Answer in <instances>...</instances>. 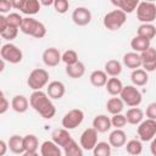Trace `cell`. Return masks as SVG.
<instances>
[{
    "mask_svg": "<svg viewBox=\"0 0 156 156\" xmlns=\"http://www.w3.org/2000/svg\"><path fill=\"white\" fill-rule=\"evenodd\" d=\"M29 104L30 107L45 119H51L56 113V107L52 104L51 99L48 96L46 91L43 90L33 91L29 96Z\"/></svg>",
    "mask_w": 156,
    "mask_h": 156,
    "instance_id": "obj_1",
    "label": "cell"
},
{
    "mask_svg": "<svg viewBox=\"0 0 156 156\" xmlns=\"http://www.w3.org/2000/svg\"><path fill=\"white\" fill-rule=\"evenodd\" d=\"M20 30L27 35H30L37 39H41L46 35V27L43 22L33 18V17H24L23 22L20 27Z\"/></svg>",
    "mask_w": 156,
    "mask_h": 156,
    "instance_id": "obj_2",
    "label": "cell"
},
{
    "mask_svg": "<svg viewBox=\"0 0 156 156\" xmlns=\"http://www.w3.org/2000/svg\"><path fill=\"white\" fill-rule=\"evenodd\" d=\"M126 22L127 15L118 9L107 12L102 18V24L108 30H118L124 26Z\"/></svg>",
    "mask_w": 156,
    "mask_h": 156,
    "instance_id": "obj_3",
    "label": "cell"
},
{
    "mask_svg": "<svg viewBox=\"0 0 156 156\" xmlns=\"http://www.w3.org/2000/svg\"><path fill=\"white\" fill-rule=\"evenodd\" d=\"M49 84V72L44 68H34L28 78H27V85L33 90H41L44 87H48Z\"/></svg>",
    "mask_w": 156,
    "mask_h": 156,
    "instance_id": "obj_4",
    "label": "cell"
},
{
    "mask_svg": "<svg viewBox=\"0 0 156 156\" xmlns=\"http://www.w3.org/2000/svg\"><path fill=\"white\" fill-rule=\"evenodd\" d=\"M135 11L141 23H152L156 20V4L152 1H140Z\"/></svg>",
    "mask_w": 156,
    "mask_h": 156,
    "instance_id": "obj_5",
    "label": "cell"
},
{
    "mask_svg": "<svg viewBox=\"0 0 156 156\" xmlns=\"http://www.w3.org/2000/svg\"><path fill=\"white\" fill-rule=\"evenodd\" d=\"M119 98L129 107H138L143 101V95L135 85H124Z\"/></svg>",
    "mask_w": 156,
    "mask_h": 156,
    "instance_id": "obj_6",
    "label": "cell"
},
{
    "mask_svg": "<svg viewBox=\"0 0 156 156\" xmlns=\"http://www.w3.org/2000/svg\"><path fill=\"white\" fill-rule=\"evenodd\" d=\"M0 56L4 61L16 65V63H20L22 61L23 52L17 45H15L12 43H6L0 49Z\"/></svg>",
    "mask_w": 156,
    "mask_h": 156,
    "instance_id": "obj_7",
    "label": "cell"
},
{
    "mask_svg": "<svg viewBox=\"0 0 156 156\" xmlns=\"http://www.w3.org/2000/svg\"><path fill=\"white\" fill-rule=\"evenodd\" d=\"M83 121H84V112L80 108H72L63 115L61 124L65 129L71 130L80 126Z\"/></svg>",
    "mask_w": 156,
    "mask_h": 156,
    "instance_id": "obj_8",
    "label": "cell"
},
{
    "mask_svg": "<svg viewBox=\"0 0 156 156\" xmlns=\"http://www.w3.org/2000/svg\"><path fill=\"white\" fill-rule=\"evenodd\" d=\"M138 136L141 141H151L156 136V121L146 118L136 128Z\"/></svg>",
    "mask_w": 156,
    "mask_h": 156,
    "instance_id": "obj_9",
    "label": "cell"
},
{
    "mask_svg": "<svg viewBox=\"0 0 156 156\" xmlns=\"http://www.w3.org/2000/svg\"><path fill=\"white\" fill-rule=\"evenodd\" d=\"M12 7L20 10L22 13L27 15V17H30L40 11L41 4L38 0H13Z\"/></svg>",
    "mask_w": 156,
    "mask_h": 156,
    "instance_id": "obj_10",
    "label": "cell"
},
{
    "mask_svg": "<svg viewBox=\"0 0 156 156\" xmlns=\"http://www.w3.org/2000/svg\"><path fill=\"white\" fill-rule=\"evenodd\" d=\"M98 132L90 127V128H87L83 130V133L80 134V139H79V144L80 146L83 147V150H87V151H93V149L98 144Z\"/></svg>",
    "mask_w": 156,
    "mask_h": 156,
    "instance_id": "obj_11",
    "label": "cell"
},
{
    "mask_svg": "<svg viewBox=\"0 0 156 156\" xmlns=\"http://www.w3.org/2000/svg\"><path fill=\"white\" fill-rule=\"evenodd\" d=\"M72 21L79 27H84L91 22V12L88 7L78 6L72 12Z\"/></svg>",
    "mask_w": 156,
    "mask_h": 156,
    "instance_id": "obj_12",
    "label": "cell"
},
{
    "mask_svg": "<svg viewBox=\"0 0 156 156\" xmlns=\"http://www.w3.org/2000/svg\"><path fill=\"white\" fill-rule=\"evenodd\" d=\"M41 58H43V62H44L45 66L56 67L62 61V54L58 51V49L51 46V48H48L43 51Z\"/></svg>",
    "mask_w": 156,
    "mask_h": 156,
    "instance_id": "obj_13",
    "label": "cell"
},
{
    "mask_svg": "<svg viewBox=\"0 0 156 156\" xmlns=\"http://www.w3.org/2000/svg\"><path fill=\"white\" fill-rule=\"evenodd\" d=\"M141 61H143V69L146 72H154L156 69V49L150 46L147 50L143 51L140 54Z\"/></svg>",
    "mask_w": 156,
    "mask_h": 156,
    "instance_id": "obj_14",
    "label": "cell"
},
{
    "mask_svg": "<svg viewBox=\"0 0 156 156\" xmlns=\"http://www.w3.org/2000/svg\"><path fill=\"white\" fill-rule=\"evenodd\" d=\"M66 93V87L60 80H52L46 87V94L51 100H60Z\"/></svg>",
    "mask_w": 156,
    "mask_h": 156,
    "instance_id": "obj_15",
    "label": "cell"
},
{
    "mask_svg": "<svg viewBox=\"0 0 156 156\" xmlns=\"http://www.w3.org/2000/svg\"><path fill=\"white\" fill-rule=\"evenodd\" d=\"M51 140L55 144H57L60 147H63L65 149L73 139H72V136H71V134H69V132L67 129H65V128H57V129H55L51 133Z\"/></svg>",
    "mask_w": 156,
    "mask_h": 156,
    "instance_id": "obj_16",
    "label": "cell"
},
{
    "mask_svg": "<svg viewBox=\"0 0 156 156\" xmlns=\"http://www.w3.org/2000/svg\"><path fill=\"white\" fill-rule=\"evenodd\" d=\"M111 118L107 117V115H96L93 119V128L98 133H106L111 129Z\"/></svg>",
    "mask_w": 156,
    "mask_h": 156,
    "instance_id": "obj_17",
    "label": "cell"
},
{
    "mask_svg": "<svg viewBox=\"0 0 156 156\" xmlns=\"http://www.w3.org/2000/svg\"><path fill=\"white\" fill-rule=\"evenodd\" d=\"M108 144L112 147H122L127 144V134L123 129H113L108 135Z\"/></svg>",
    "mask_w": 156,
    "mask_h": 156,
    "instance_id": "obj_18",
    "label": "cell"
},
{
    "mask_svg": "<svg viewBox=\"0 0 156 156\" xmlns=\"http://www.w3.org/2000/svg\"><path fill=\"white\" fill-rule=\"evenodd\" d=\"M123 65L130 69H138L141 67L143 65V61H141V57H140V54L138 52H134V51H130V52H127L123 55Z\"/></svg>",
    "mask_w": 156,
    "mask_h": 156,
    "instance_id": "obj_19",
    "label": "cell"
},
{
    "mask_svg": "<svg viewBox=\"0 0 156 156\" xmlns=\"http://www.w3.org/2000/svg\"><path fill=\"white\" fill-rule=\"evenodd\" d=\"M40 156H62V151L52 140H45L40 145Z\"/></svg>",
    "mask_w": 156,
    "mask_h": 156,
    "instance_id": "obj_20",
    "label": "cell"
},
{
    "mask_svg": "<svg viewBox=\"0 0 156 156\" xmlns=\"http://www.w3.org/2000/svg\"><path fill=\"white\" fill-rule=\"evenodd\" d=\"M139 2V0H111V4L116 6V9L123 11L126 15L135 11Z\"/></svg>",
    "mask_w": 156,
    "mask_h": 156,
    "instance_id": "obj_21",
    "label": "cell"
},
{
    "mask_svg": "<svg viewBox=\"0 0 156 156\" xmlns=\"http://www.w3.org/2000/svg\"><path fill=\"white\" fill-rule=\"evenodd\" d=\"M29 100L24 96V95H15L11 100V107L15 112L17 113H24L28 108H29Z\"/></svg>",
    "mask_w": 156,
    "mask_h": 156,
    "instance_id": "obj_22",
    "label": "cell"
},
{
    "mask_svg": "<svg viewBox=\"0 0 156 156\" xmlns=\"http://www.w3.org/2000/svg\"><path fill=\"white\" fill-rule=\"evenodd\" d=\"M9 150L16 155H22L24 152V145H23V136L18 134H13L10 136L9 141Z\"/></svg>",
    "mask_w": 156,
    "mask_h": 156,
    "instance_id": "obj_23",
    "label": "cell"
},
{
    "mask_svg": "<svg viewBox=\"0 0 156 156\" xmlns=\"http://www.w3.org/2000/svg\"><path fill=\"white\" fill-rule=\"evenodd\" d=\"M84 73H85V65L82 61H78L73 65L66 66V74L69 78L78 79V78H82L84 76Z\"/></svg>",
    "mask_w": 156,
    "mask_h": 156,
    "instance_id": "obj_24",
    "label": "cell"
},
{
    "mask_svg": "<svg viewBox=\"0 0 156 156\" xmlns=\"http://www.w3.org/2000/svg\"><path fill=\"white\" fill-rule=\"evenodd\" d=\"M89 80L91 83V85L96 87V88H101V87H105L108 78H107V74L105 71L102 69H95L90 73L89 76Z\"/></svg>",
    "mask_w": 156,
    "mask_h": 156,
    "instance_id": "obj_25",
    "label": "cell"
},
{
    "mask_svg": "<svg viewBox=\"0 0 156 156\" xmlns=\"http://www.w3.org/2000/svg\"><path fill=\"white\" fill-rule=\"evenodd\" d=\"M126 118L129 124L138 126L144 121V111L139 107H130L129 110H127Z\"/></svg>",
    "mask_w": 156,
    "mask_h": 156,
    "instance_id": "obj_26",
    "label": "cell"
},
{
    "mask_svg": "<svg viewBox=\"0 0 156 156\" xmlns=\"http://www.w3.org/2000/svg\"><path fill=\"white\" fill-rule=\"evenodd\" d=\"M106 90H107V93L110 94V95H112V96H118L121 93H122V90H123V83H122V80L119 79V78H117V77H111V78H108V80H107V83H106Z\"/></svg>",
    "mask_w": 156,
    "mask_h": 156,
    "instance_id": "obj_27",
    "label": "cell"
},
{
    "mask_svg": "<svg viewBox=\"0 0 156 156\" xmlns=\"http://www.w3.org/2000/svg\"><path fill=\"white\" fill-rule=\"evenodd\" d=\"M151 40H147L143 37H139V35H135L130 40V48L133 49L134 52H138V54H141L143 51L147 50L151 45H150Z\"/></svg>",
    "mask_w": 156,
    "mask_h": 156,
    "instance_id": "obj_28",
    "label": "cell"
},
{
    "mask_svg": "<svg viewBox=\"0 0 156 156\" xmlns=\"http://www.w3.org/2000/svg\"><path fill=\"white\" fill-rule=\"evenodd\" d=\"M130 80L133 83V85L135 87H143L147 83L149 80V76H147V72L144 71L143 68H138V69H134L130 73Z\"/></svg>",
    "mask_w": 156,
    "mask_h": 156,
    "instance_id": "obj_29",
    "label": "cell"
},
{
    "mask_svg": "<svg viewBox=\"0 0 156 156\" xmlns=\"http://www.w3.org/2000/svg\"><path fill=\"white\" fill-rule=\"evenodd\" d=\"M123 108H124V102L122 101L121 98L115 96V98L108 99L107 102H106V110H107V112L111 113L112 116H113V115L122 113Z\"/></svg>",
    "mask_w": 156,
    "mask_h": 156,
    "instance_id": "obj_30",
    "label": "cell"
},
{
    "mask_svg": "<svg viewBox=\"0 0 156 156\" xmlns=\"http://www.w3.org/2000/svg\"><path fill=\"white\" fill-rule=\"evenodd\" d=\"M136 35L151 40L156 37V27L152 23H141L136 29Z\"/></svg>",
    "mask_w": 156,
    "mask_h": 156,
    "instance_id": "obj_31",
    "label": "cell"
},
{
    "mask_svg": "<svg viewBox=\"0 0 156 156\" xmlns=\"http://www.w3.org/2000/svg\"><path fill=\"white\" fill-rule=\"evenodd\" d=\"M104 71L110 77H118L122 72V63L118 60H115V58L108 60L104 66Z\"/></svg>",
    "mask_w": 156,
    "mask_h": 156,
    "instance_id": "obj_32",
    "label": "cell"
},
{
    "mask_svg": "<svg viewBox=\"0 0 156 156\" xmlns=\"http://www.w3.org/2000/svg\"><path fill=\"white\" fill-rule=\"evenodd\" d=\"M126 150L132 156H138L143 152V144L139 139H130L126 144Z\"/></svg>",
    "mask_w": 156,
    "mask_h": 156,
    "instance_id": "obj_33",
    "label": "cell"
},
{
    "mask_svg": "<svg viewBox=\"0 0 156 156\" xmlns=\"http://www.w3.org/2000/svg\"><path fill=\"white\" fill-rule=\"evenodd\" d=\"M24 151H37L39 149V140L34 134H27L23 136Z\"/></svg>",
    "mask_w": 156,
    "mask_h": 156,
    "instance_id": "obj_34",
    "label": "cell"
},
{
    "mask_svg": "<svg viewBox=\"0 0 156 156\" xmlns=\"http://www.w3.org/2000/svg\"><path fill=\"white\" fill-rule=\"evenodd\" d=\"M63 152H65V156H84L83 155V147L76 140H72L63 149Z\"/></svg>",
    "mask_w": 156,
    "mask_h": 156,
    "instance_id": "obj_35",
    "label": "cell"
},
{
    "mask_svg": "<svg viewBox=\"0 0 156 156\" xmlns=\"http://www.w3.org/2000/svg\"><path fill=\"white\" fill-rule=\"evenodd\" d=\"M111 145L106 141H99L93 149V156H111Z\"/></svg>",
    "mask_w": 156,
    "mask_h": 156,
    "instance_id": "obj_36",
    "label": "cell"
},
{
    "mask_svg": "<svg viewBox=\"0 0 156 156\" xmlns=\"http://www.w3.org/2000/svg\"><path fill=\"white\" fill-rule=\"evenodd\" d=\"M78 54L77 51L72 50V49H68L66 50L63 54H62V62L66 65V66H69V65H73L76 62H78Z\"/></svg>",
    "mask_w": 156,
    "mask_h": 156,
    "instance_id": "obj_37",
    "label": "cell"
},
{
    "mask_svg": "<svg viewBox=\"0 0 156 156\" xmlns=\"http://www.w3.org/2000/svg\"><path fill=\"white\" fill-rule=\"evenodd\" d=\"M127 123L128 122H127L126 115L118 113V115H113L111 117V124H112V127H115V129H122Z\"/></svg>",
    "mask_w": 156,
    "mask_h": 156,
    "instance_id": "obj_38",
    "label": "cell"
},
{
    "mask_svg": "<svg viewBox=\"0 0 156 156\" xmlns=\"http://www.w3.org/2000/svg\"><path fill=\"white\" fill-rule=\"evenodd\" d=\"M6 17H7L9 26L17 27V28L21 27V24H22V22H23V18H24V17H22V16H21L20 13H17V12H10Z\"/></svg>",
    "mask_w": 156,
    "mask_h": 156,
    "instance_id": "obj_39",
    "label": "cell"
},
{
    "mask_svg": "<svg viewBox=\"0 0 156 156\" xmlns=\"http://www.w3.org/2000/svg\"><path fill=\"white\" fill-rule=\"evenodd\" d=\"M18 29H20V28H17V27L9 26V27L6 28V30H4L2 33H0V35H1L2 39L9 40V41L11 43V40H13V39L17 37V34H18Z\"/></svg>",
    "mask_w": 156,
    "mask_h": 156,
    "instance_id": "obj_40",
    "label": "cell"
},
{
    "mask_svg": "<svg viewBox=\"0 0 156 156\" xmlns=\"http://www.w3.org/2000/svg\"><path fill=\"white\" fill-rule=\"evenodd\" d=\"M54 9L57 13H66L69 9V2L67 0H55L54 1Z\"/></svg>",
    "mask_w": 156,
    "mask_h": 156,
    "instance_id": "obj_41",
    "label": "cell"
},
{
    "mask_svg": "<svg viewBox=\"0 0 156 156\" xmlns=\"http://www.w3.org/2000/svg\"><path fill=\"white\" fill-rule=\"evenodd\" d=\"M9 107H10V102H9V100L6 99L5 93L1 90V91H0V115L6 113V111L9 110Z\"/></svg>",
    "mask_w": 156,
    "mask_h": 156,
    "instance_id": "obj_42",
    "label": "cell"
},
{
    "mask_svg": "<svg viewBox=\"0 0 156 156\" xmlns=\"http://www.w3.org/2000/svg\"><path fill=\"white\" fill-rule=\"evenodd\" d=\"M145 113H146V117L147 118L156 121V101H154V102H151V104L147 105Z\"/></svg>",
    "mask_w": 156,
    "mask_h": 156,
    "instance_id": "obj_43",
    "label": "cell"
},
{
    "mask_svg": "<svg viewBox=\"0 0 156 156\" xmlns=\"http://www.w3.org/2000/svg\"><path fill=\"white\" fill-rule=\"evenodd\" d=\"M10 9H12V1H9V0L0 1V12H1V15H5L6 12H9Z\"/></svg>",
    "mask_w": 156,
    "mask_h": 156,
    "instance_id": "obj_44",
    "label": "cell"
},
{
    "mask_svg": "<svg viewBox=\"0 0 156 156\" xmlns=\"http://www.w3.org/2000/svg\"><path fill=\"white\" fill-rule=\"evenodd\" d=\"M9 27V22H7V17L5 15L0 13V33H2L4 30H6V28Z\"/></svg>",
    "mask_w": 156,
    "mask_h": 156,
    "instance_id": "obj_45",
    "label": "cell"
},
{
    "mask_svg": "<svg viewBox=\"0 0 156 156\" xmlns=\"http://www.w3.org/2000/svg\"><path fill=\"white\" fill-rule=\"evenodd\" d=\"M7 149H9V144L4 139H1L0 140V156H4L7 151Z\"/></svg>",
    "mask_w": 156,
    "mask_h": 156,
    "instance_id": "obj_46",
    "label": "cell"
},
{
    "mask_svg": "<svg viewBox=\"0 0 156 156\" xmlns=\"http://www.w3.org/2000/svg\"><path fill=\"white\" fill-rule=\"evenodd\" d=\"M150 151L152 156H156V136L150 141Z\"/></svg>",
    "mask_w": 156,
    "mask_h": 156,
    "instance_id": "obj_47",
    "label": "cell"
},
{
    "mask_svg": "<svg viewBox=\"0 0 156 156\" xmlns=\"http://www.w3.org/2000/svg\"><path fill=\"white\" fill-rule=\"evenodd\" d=\"M22 156H39V154L37 151H24Z\"/></svg>",
    "mask_w": 156,
    "mask_h": 156,
    "instance_id": "obj_48",
    "label": "cell"
},
{
    "mask_svg": "<svg viewBox=\"0 0 156 156\" xmlns=\"http://www.w3.org/2000/svg\"><path fill=\"white\" fill-rule=\"evenodd\" d=\"M40 4H41V5H45V6H50V5L54 6V1H52V0H49V1H40Z\"/></svg>",
    "mask_w": 156,
    "mask_h": 156,
    "instance_id": "obj_49",
    "label": "cell"
},
{
    "mask_svg": "<svg viewBox=\"0 0 156 156\" xmlns=\"http://www.w3.org/2000/svg\"><path fill=\"white\" fill-rule=\"evenodd\" d=\"M5 62H6V61H4V60L1 58V66H0V72H2V71H4V68H5Z\"/></svg>",
    "mask_w": 156,
    "mask_h": 156,
    "instance_id": "obj_50",
    "label": "cell"
}]
</instances>
